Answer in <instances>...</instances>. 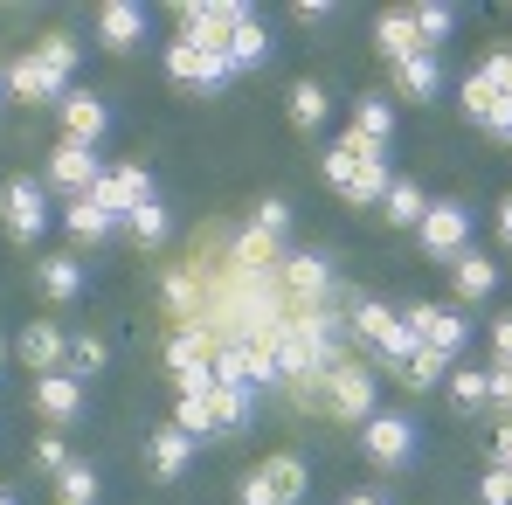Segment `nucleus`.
<instances>
[{
	"instance_id": "1",
	"label": "nucleus",
	"mask_w": 512,
	"mask_h": 505,
	"mask_svg": "<svg viewBox=\"0 0 512 505\" xmlns=\"http://www.w3.org/2000/svg\"><path fill=\"white\" fill-rule=\"evenodd\" d=\"M360 443H367V464H381V471H409L423 457V429L409 416H367Z\"/></svg>"
},
{
	"instance_id": "2",
	"label": "nucleus",
	"mask_w": 512,
	"mask_h": 505,
	"mask_svg": "<svg viewBox=\"0 0 512 505\" xmlns=\"http://www.w3.org/2000/svg\"><path fill=\"white\" fill-rule=\"evenodd\" d=\"M167 77H173V84H187V90H201V97H215L236 70H229L222 49H201L194 35H180V42H167Z\"/></svg>"
},
{
	"instance_id": "3",
	"label": "nucleus",
	"mask_w": 512,
	"mask_h": 505,
	"mask_svg": "<svg viewBox=\"0 0 512 505\" xmlns=\"http://www.w3.org/2000/svg\"><path fill=\"white\" fill-rule=\"evenodd\" d=\"M0 222H7L14 243H35V236L49 229V187L28 180V173H14V180L0 187Z\"/></svg>"
},
{
	"instance_id": "4",
	"label": "nucleus",
	"mask_w": 512,
	"mask_h": 505,
	"mask_svg": "<svg viewBox=\"0 0 512 505\" xmlns=\"http://www.w3.org/2000/svg\"><path fill=\"white\" fill-rule=\"evenodd\" d=\"M305 464L298 457H270V464H256L250 478H243V505H298L305 499Z\"/></svg>"
},
{
	"instance_id": "5",
	"label": "nucleus",
	"mask_w": 512,
	"mask_h": 505,
	"mask_svg": "<svg viewBox=\"0 0 512 505\" xmlns=\"http://www.w3.org/2000/svg\"><path fill=\"white\" fill-rule=\"evenodd\" d=\"M416 236H423V250L429 256H464V243H471V208L464 201H429L423 208V222H416Z\"/></svg>"
},
{
	"instance_id": "6",
	"label": "nucleus",
	"mask_w": 512,
	"mask_h": 505,
	"mask_svg": "<svg viewBox=\"0 0 512 505\" xmlns=\"http://www.w3.org/2000/svg\"><path fill=\"white\" fill-rule=\"evenodd\" d=\"M416 333H423L429 353H443V360H457L464 346H471V319L457 312V305H416V312H402Z\"/></svg>"
},
{
	"instance_id": "7",
	"label": "nucleus",
	"mask_w": 512,
	"mask_h": 505,
	"mask_svg": "<svg viewBox=\"0 0 512 505\" xmlns=\"http://www.w3.org/2000/svg\"><path fill=\"white\" fill-rule=\"evenodd\" d=\"M97 180H104L97 146H77V139H56V146H49V187H63V194H77V201H84Z\"/></svg>"
},
{
	"instance_id": "8",
	"label": "nucleus",
	"mask_w": 512,
	"mask_h": 505,
	"mask_svg": "<svg viewBox=\"0 0 512 505\" xmlns=\"http://www.w3.org/2000/svg\"><path fill=\"white\" fill-rule=\"evenodd\" d=\"M153 194H160V187H153V173H146V167H104V180L90 187V201H97L104 215H118V222H125L139 201H153Z\"/></svg>"
},
{
	"instance_id": "9",
	"label": "nucleus",
	"mask_w": 512,
	"mask_h": 505,
	"mask_svg": "<svg viewBox=\"0 0 512 505\" xmlns=\"http://www.w3.org/2000/svg\"><path fill=\"white\" fill-rule=\"evenodd\" d=\"M250 422H256V388H243V381H208V429L215 436H236Z\"/></svg>"
},
{
	"instance_id": "10",
	"label": "nucleus",
	"mask_w": 512,
	"mask_h": 505,
	"mask_svg": "<svg viewBox=\"0 0 512 505\" xmlns=\"http://www.w3.org/2000/svg\"><path fill=\"white\" fill-rule=\"evenodd\" d=\"M35 409L56 429H70V422L84 416V381L77 374H35Z\"/></svg>"
},
{
	"instance_id": "11",
	"label": "nucleus",
	"mask_w": 512,
	"mask_h": 505,
	"mask_svg": "<svg viewBox=\"0 0 512 505\" xmlns=\"http://www.w3.org/2000/svg\"><path fill=\"white\" fill-rule=\"evenodd\" d=\"M104 132H111V104H104V97H90V90H70V97H63V139L97 146Z\"/></svg>"
},
{
	"instance_id": "12",
	"label": "nucleus",
	"mask_w": 512,
	"mask_h": 505,
	"mask_svg": "<svg viewBox=\"0 0 512 505\" xmlns=\"http://www.w3.org/2000/svg\"><path fill=\"white\" fill-rule=\"evenodd\" d=\"M388 180H395V167H388V146H360L353 180H346V201H353V208H374V201L388 194Z\"/></svg>"
},
{
	"instance_id": "13",
	"label": "nucleus",
	"mask_w": 512,
	"mask_h": 505,
	"mask_svg": "<svg viewBox=\"0 0 512 505\" xmlns=\"http://www.w3.org/2000/svg\"><path fill=\"white\" fill-rule=\"evenodd\" d=\"M326 388H333V409H340V416H353V422L374 416V374H367V367H333Z\"/></svg>"
},
{
	"instance_id": "14",
	"label": "nucleus",
	"mask_w": 512,
	"mask_h": 505,
	"mask_svg": "<svg viewBox=\"0 0 512 505\" xmlns=\"http://www.w3.org/2000/svg\"><path fill=\"white\" fill-rule=\"evenodd\" d=\"M21 360H28L35 374H56V367L70 360V339H63V326H56V319H35V326L21 333Z\"/></svg>"
},
{
	"instance_id": "15",
	"label": "nucleus",
	"mask_w": 512,
	"mask_h": 505,
	"mask_svg": "<svg viewBox=\"0 0 512 505\" xmlns=\"http://www.w3.org/2000/svg\"><path fill=\"white\" fill-rule=\"evenodd\" d=\"M97 42H104V49H139V42H146V7L111 0V7L97 14Z\"/></svg>"
},
{
	"instance_id": "16",
	"label": "nucleus",
	"mask_w": 512,
	"mask_h": 505,
	"mask_svg": "<svg viewBox=\"0 0 512 505\" xmlns=\"http://www.w3.org/2000/svg\"><path fill=\"white\" fill-rule=\"evenodd\" d=\"M35 284H42L49 305H77V298H84V263H77V256H42V263H35Z\"/></svg>"
},
{
	"instance_id": "17",
	"label": "nucleus",
	"mask_w": 512,
	"mask_h": 505,
	"mask_svg": "<svg viewBox=\"0 0 512 505\" xmlns=\"http://www.w3.org/2000/svg\"><path fill=\"white\" fill-rule=\"evenodd\" d=\"M7 90H14V97H28V104H63V97H70V84H63V77H49L35 56H21V63L7 70Z\"/></svg>"
},
{
	"instance_id": "18",
	"label": "nucleus",
	"mask_w": 512,
	"mask_h": 505,
	"mask_svg": "<svg viewBox=\"0 0 512 505\" xmlns=\"http://www.w3.org/2000/svg\"><path fill=\"white\" fill-rule=\"evenodd\" d=\"M374 49L388 56V63H409L423 42H416V21H409V7H388L381 21H374Z\"/></svg>"
},
{
	"instance_id": "19",
	"label": "nucleus",
	"mask_w": 512,
	"mask_h": 505,
	"mask_svg": "<svg viewBox=\"0 0 512 505\" xmlns=\"http://www.w3.org/2000/svg\"><path fill=\"white\" fill-rule=\"evenodd\" d=\"M353 139H360V146H388V139H395L388 97H360V104H353Z\"/></svg>"
},
{
	"instance_id": "20",
	"label": "nucleus",
	"mask_w": 512,
	"mask_h": 505,
	"mask_svg": "<svg viewBox=\"0 0 512 505\" xmlns=\"http://www.w3.org/2000/svg\"><path fill=\"white\" fill-rule=\"evenodd\" d=\"M187 464H194V436H187V429H153V471H160V478H180V471H187Z\"/></svg>"
},
{
	"instance_id": "21",
	"label": "nucleus",
	"mask_w": 512,
	"mask_h": 505,
	"mask_svg": "<svg viewBox=\"0 0 512 505\" xmlns=\"http://www.w3.org/2000/svg\"><path fill=\"white\" fill-rule=\"evenodd\" d=\"M395 77H402V90H409V97H436V90H443V63H436V49H416V56H409V63H395Z\"/></svg>"
},
{
	"instance_id": "22",
	"label": "nucleus",
	"mask_w": 512,
	"mask_h": 505,
	"mask_svg": "<svg viewBox=\"0 0 512 505\" xmlns=\"http://www.w3.org/2000/svg\"><path fill=\"white\" fill-rule=\"evenodd\" d=\"M63 222H70V236H77V243H104V236H118V229H125V222H118V215H104V208H97V201H70V215H63Z\"/></svg>"
},
{
	"instance_id": "23",
	"label": "nucleus",
	"mask_w": 512,
	"mask_h": 505,
	"mask_svg": "<svg viewBox=\"0 0 512 505\" xmlns=\"http://www.w3.org/2000/svg\"><path fill=\"white\" fill-rule=\"evenodd\" d=\"M256 63H270V28L250 14V21L229 35V70H256Z\"/></svg>"
},
{
	"instance_id": "24",
	"label": "nucleus",
	"mask_w": 512,
	"mask_h": 505,
	"mask_svg": "<svg viewBox=\"0 0 512 505\" xmlns=\"http://www.w3.org/2000/svg\"><path fill=\"white\" fill-rule=\"evenodd\" d=\"M423 187H416V180H388V194H381V215H388V222H402V229H416V222H423Z\"/></svg>"
},
{
	"instance_id": "25",
	"label": "nucleus",
	"mask_w": 512,
	"mask_h": 505,
	"mask_svg": "<svg viewBox=\"0 0 512 505\" xmlns=\"http://www.w3.org/2000/svg\"><path fill=\"white\" fill-rule=\"evenodd\" d=\"M457 291H464V298H492V291H499V263L478 256V250H464L457 256Z\"/></svg>"
},
{
	"instance_id": "26",
	"label": "nucleus",
	"mask_w": 512,
	"mask_h": 505,
	"mask_svg": "<svg viewBox=\"0 0 512 505\" xmlns=\"http://www.w3.org/2000/svg\"><path fill=\"white\" fill-rule=\"evenodd\" d=\"M77 56H84V49H77V35H42V42H35V63H42L49 77H63V84H70Z\"/></svg>"
},
{
	"instance_id": "27",
	"label": "nucleus",
	"mask_w": 512,
	"mask_h": 505,
	"mask_svg": "<svg viewBox=\"0 0 512 505\" xmlns=\"http://www.w3.org/2000/svg\"><path fill=\"white\" fill-rule=\"evenodd\" d=\"M409 21H416V42H443V35H450V28H457V7H450V0H423V7H409Z\"/></svg>"
},
{
	"instance_id": "28",
	"label": "nucleus",
	"mask_w": 512,
	"mask_h": 505,
	"mask_svg": "<svg viewBox=\"0 0 512 505\" xmlns=\"http://www.w3.org/2000/svg\"><path fill=\"white\" fill-rule=\"evenodd\" d=\"M125 229H132L146 250H160V243H167V208H160V194H153V201H139V208L125 215Z\"/></svg>"
},
{
	"instance_id": "29",
	"label": "nucleus",
	"mask_w": 512,
	"mask_h": 505,
	"mask_svg": "<svg viewBox=\"0 0 512 505\" xmlns=\"http://www.w3.org/2000/svg\"><path fill=\"white\" fill-rule=\"evenodd\" d=\"M450 402H457V409H485V402H492V367H485V374H478V367H457V374H450Z\"/></svg>"
},
{
	"instance_id": "30",
	"label": "nucleus",
	"mask_w": 512,
	"mask_h": 505,
	"mask_svg": "<svg viewBox=\"0 0 512 505\" xmlns=\"http://www.w3.org/2000/svg\"><path fill=\"white\" fill-rule=\"evenodd\" d=\"M326 111H333V104H326V90H319V84H298V90H291V125H298V132L326 125Z\"/></svg>"
},
{
	"instance_id": "31",
	"label": "nucleus",
	"mask_w": 512,
	"mask_h": 505,
	"mask_svg": "<svg viewBox=\"0 0 512 505\" xmlns=\"http://www.w3.org/2000/svg\"><path fill=\"white\" fill-rule=\"evenodd\" d=\"M215 381H243V388H256V346H222V353H215Z\"/></svg>"
},
{
	"instance_id": "32",
	"label": "nucleus",
	"mask_w": 512,
	"mask_h": 505,
	"mask_svg": "<svg viewBox=\"0 0 512 505\" xmlns=\"http://www.w3.org/2000/svg\"><path fill=\"white\" fill-rule=\"evenodd\" d=\"M402 381H409V388H443V381H450V360L423 346V353H416V360L402 367Z\"/></svg>"
},
{
	"instance_id": "33",
	"label": "nucleus",
	"mask_w": 512,
	"mask_h": 505,
	"mask_svg": "<svg viewBox=\"0 0 512 505\" xmlns=\"http://www.w3.org/2000/svg\"><path fill=\"white\" fill-rule=\"evenodd\" d=\"M256 236H270V243H284L291 236V201H256Z\"/></svg>"
},
{
	"instance_id": "34",
	"label": "nucleus",
	"mask_w": 512,
	"mask_h": 505,
	"mask_svg": "<svg viewBox=\"0 0 512 505\" xmlns=\"http://www.w3.org/2000/svg\"><path fill=\"white\" fill-rule=\"evenodd\" d=\"M56 492H63V505H90L97 499V471H90V464H70V471L56 478Z\"/></svg>"
},
{
	"instance_id": "35",
	"label": "nucleus",
	"mask_w": 512,
	"mask_h": 505,
	"mask_svg": "<svg viewBox=\"0 0 512 505\" xmlns=\"http://www.w3.org/2000/svg\"><path fill=\"white\" fill-rule=\"evenodd\" d=\"M353 160H360V139H353V132H346L340 146H326V180H333L340 194H346V180H353Z\"/></svg>"
},
{
	"instance_id": "36",
	"label": "nucleus",
	"mask_w": 512,
	"mask_h": 505,
	"mask_svg": "<svg viewBox=\"0 0 512 505\" xmlns=\"http://www.w3.org/2000/svg\"><path fill=\"white\" fill-rule=\"evenodd\" d=\"M173 429H187L194 443H201V436H215V429H208V395H180V409H173Z\"/></svg>"
},
{
	"instance_id": "37",
	"label": "nucleus",
	"mask_w": 512,
	"mask_h": 505,
	"mask_svg": "<svg viewBox=\"0 0 512 505\" xmlns=\"http://www.w3.org/2000/svg\"><path fill=\"white\" fill-rule=\"evenodd\" d=\"M291 284H298L305 298H319V291H326V256H291Z\"/></svg>"
},
{
	"instance_id": "38",
	"label": "nucleus",
	"mask_w": 512,
	"mask_h": 505,
	"mask_svg": "<svg viewBox=\"0 0 512 505\" xmlns=\"http://www.w3.org/2000/svg\"><path fill=\"white\" fill-rule=\"evenodd\" d=\"M478 505H512V471L506 464H492V471L478 478Z\"/></svg>"
},
{
	"instance_id": "39",
	"label": "nucleus",
	"mask_w": 512,
	"mask_h": 505,
	"mask_svg": "<svg viewBox=\"0 0 512 505\" xmlns=\"http://www.w3.org/2000/svg\"><path fill=\"white\" fill-rule=\"evenodd\" d=\"M104 367V339H70V374L84 381V374H97Z\"/></svg>"
},
{
	"instance_id": "40",
	"label": "nucleus",
	"mask_w": 512,
	"mask_h": 505,
	"mask_svg": "<svg viewBox=\"0 0 512 505\" xmlns=\"http://www.w3.org/2000/svg\"><path fill=\"white\" fill-rule=\"evenodd\" d=\"M35 471H49V478H63V471H70V450H63V436H42V443H35Z\"/></svg>"
},
{
	"instance_id": "41",
	"label": "nucleus",
	"mask_w": 512,
	"mask_h": 505,
	"mask_svg": "<svg viewBox=\"0 0 512 505\" xmlns=\"http://www.w3.org/2000/svg\"><path fill=\"white\" fill-rule=\"evenodd\" d=\"M485 84L499 90V97H512V49H499V56H485V70H478Z\"/></svg>"
},
{
	"instance_id": "42",
	"label": "nucleus",
	"mask_w": 512,
	"mask_h": 505,
	"mask_svg": "<svg viewBox=\"0 0 512 505\" xmlns=\"http://www.w3.org/2000/svg\"><path fill=\"white\" fill-rule=\"evenodd\" d=\"M492 97H499V90L485 84V77H478V70H471V77H464V111H471V118H485V111H492Z\"/></svg>"
},
{
	"instance_id": "43",
	"label": "nucleus",
	"mask_w": 512,
	"mask_h": 505,
	"mask_svg": "<svg viewBox=\"0 0 512 505\" xmlns=\"http://www.w3.org/2000/svg\"><path fill=\"white\" fill-rule=\"evenodd\" d=\"M478 125H485L492 139H512V97H492V111H485Z\"/></svg>"
},
{
	"instance_id": "44",
	"label": "nucleus",
	"mask_w": 512,
	"mask_h": 505,
	"mask_svg": "<svg viewBox=\"0 0 512 505\" xmlns=\"http://www.w3.org/2000/svg\"><path fill=\"white\" fill-rule=\"evenodd\" d=\"M277 256H284V243H270V236H243V263H277Z\"/></svg>"
},
{
	"instance_id": "45",
	"label": "nucleus",
	"mask_w": 512,
	"mask_h": 505,
	"mask_svg": "<svg viewBox=\"0 0 512 505\" xmlns=\"http://www.w3.org/2000/svg\"><path fill=\"white\" fill-rule=\"evenodd\" d=\"M492 353H499V367H512V319L492 326Z\"/></svg>"
},
{
	"instance_id": "46",
	"label": "nucleus",
	"mask_w": 512,
	"mask_h": 505,
	"mask_svg": "<svg viewBox=\"0 0 512 505\" xmlns=\"http://www.w3.org/2000/svg\"><path fill=\"white\" fill-rule=\"evenodd\" d=\"M492 402H506V409H512V367H492Z\"/></svg>"
},
{
	"instance_id": "47",
	"label": "nucleus",
	"mask_w": 512,
	"mask_h": 505,
	"mask_svg": "<svg viewBox=\"0 0 512 505\" xmlns=\"http://www.w3.org/2000/svg\"><path fill=\"white\" fill-rule=\"evenodd\" d=\"M499 243H506V250H512V194H506V201H499Z\"/></svg>"
},
{
	"instance_id": "48",
	"label": "nucleus",
	"mask_w": 512,
	"mask_h": 505,
	"mask_svg": "<svg viewBox=\"0 0 512 505\" xmlns=\"http://www.w3.org/2000/svg\"><path fill=\"white\" fill-rule=\"evenodd\" d=\"M499 464H506V471H512V422H506V429H499Z\"/></svg>"
},
{
	"instance_id": "49",
	"label": "nucleus",
	"mask_w": 512,
	"mask_h": 505,
	"mask_svg": "<svg viewBox=\"0 0 512 505\" xmlns=\"http://www.w3.org/2000/svg\"><path fill=\"white\" fill-rule=\"evenodd\" d=\"M346 505H388V499H381V492H353Z\"/></svg>"
},
{
	"instance_id": "50",
	"label": "nucleus",
	"mask_w": 512,
	"mask_h": 505,
	"mask_svg": "<svg viewBox=\"0 0 512 505\" xmlns=\"http://www.w3.org/2000/svg\"><path fill=\"white\" fill-rule=\"evenodd\" d=\"M0 505H21V499H14V492H0Z\"/></svg>"
},
{
	"instance_id": "51",
	"label": "nucleus",
	"mask_w": 512,
	"mask_h": 505,
	"mask_svg": "<svg viewBox=\"0 0 512 505\" xmlns=\"http://www.w3.org/2000/svg\"><path fill=\"white\" fill-rule=\"evenodd\" d=\"M0 353H7V346H0Z\"/></svg>"
}]
</instances>
